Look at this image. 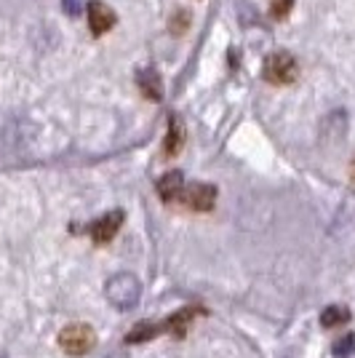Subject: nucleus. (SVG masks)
<instances>
[{
	"mask_svg": "<svg viewBox=\"0 0 355 358\" xmlns=\"http://www.w3.org/2000/svg\"><path fill=\"white\" fill-rule=\"evenodd\" d=\"M104 294H107V302L113 308L133 310L139 305V297H142V284L133 273H115L104 286Z\"/></svg>",
	"mask_w": 355,
	"mask_h": 358,
	"instance_id": "f257e3e1",
	"label": "nucleus"
},
{
	"mask_svg": "<svg viewBox=\"0 0 355 358\" xmlns=\"http://www.w3.org/2000/svg\"><path fill=\"white\" fill-rule=\"evenodd\" d=\"M262 78L273 86H289L299 78V64L289 51H275L262 64Z\"/></svg>",
	"mask_w": 355,
	"mask_h": 358,
	"instance_id": "f03ea898",
	"label": "nucleus"
},
{
	"mask_svg": "<svg viewBox=\"0 0 355 358\" xmlns=\"http://www.w3.org/2000/svg\"><path fill=\"white\" fill-rule=\"evenodd\" d=\"M59 348L67 356H86L96 348V331L89 324H67L59 331Z\"/></svg>",
	"mask_w": 355,
	"mask_h": 358,
	"instance_id": "7ed1b4c3",
	"label": "nucleus"
},
{
	"mask_svg": "<svg viewBox=\"0 0 355 358\" xmlns=\"http://www.w3.org/2000/svg\"><path fill=\"white\" fill-rule=\"evenodd\" d=\"M177 201H182L187 209L193 211H211L217 203V187L214 185H203V182H193L184 185Z\"/></svg>",
	"mask_w": 355,
	"mask_h": 358,
	"instance_id": "20e7f679",
	"label": "nucleus"
},
{
	"mask_svg": "<svg viewBox=\"0 0 355 358\" xmlns=\"http://www.w3.org/2000/svg\"><path fill=\"white\" fill-rule=\"evenodd\" d=\"M115 11L102 3V0H91L89 3V27L94 35H104V32H110L115 27Z\"/></svg>",
	"mask_w": 355,
	"mask_h": 358,
	"instance_id": "39448f33",
	"label": "nucleus"
},
{
	"mask_svg": "<svg viewBox=\"0 0 355 358\" xmlns=\"http://www.w3.org/2000/svg\"><path fill=\"white\" fill-rule=\"evenodd\" d=\"M120 224H123V211H107L104 217H99L96 222L91 224V238L96 243H110L118 236Z\"/></svg>",
	"mask_w": 355,
	"mask_h": 358,
	"instance_id": "423d86ee",
	"label": "nucleus"
},
{
	"mask_svg": "<svg viewBox=\"0 0 355 358\" xmlns=\"http://www.w3.org/2000/svg\"><path fill=\"white\" fill-rule=\"evenodd\" d=\"M182 187H184L182 171H168L158 182V195H161V201H166V203H174L179 198V193H182Z\"/></svg>",
	"mask_w": 355,
	"mask_h": 358,
	"instance_id": "0eeeda50",
	"label": "nucleus"
},
{
	"mask_svg": "<svg viewBox=\"0 0 355 358\" xmlns=\"http://www.w3.org/2000/svg\"><path fill=\"white\" fill-rule=\"evenodd\" d=\"M139 89H142V94L145 96H150V99H163V86H161V75L155 73L152 67H147V70H142L139 73Z\"/></svg>",
	"mask_w": 355,
	"mask_h": 358,
	"instance_id": "6e6552de",
	"label": "nucleus"
},
{
	"mask_svg": "<svg viewBox=\"0 0 355 358\" xmlns=\"http://www.w3.org/2000/svg\"><path fill=\"white\" fill-rule=\"evenodd\" d=\"M347 321H350V310L345 305H328V308H324V313H321V327L324 329L345 327Z\"/></svg>",
	"mask_w": 355,
	"mask_h": 358,
	"instance_id": "1a4fd4ad",
	"label": "nucleus"
},
{
	"mask_svg": "<svg viewBox=\"0 0 355 358\" xmlns=\"http://www.w3.org/2000/svg\"><path fill=\"white\" fill-rule=\"evenodd\" d=\"M195 315V308H190V310H179V313L168 315L166 318V324H161L163 331H171L174 337H184V331H187V327H190V318Z\"/></svg>",
	"mask_w": 355,
	"mask_h": 358,
	"instance_id": "9d476101",
	"label": "nucleus"
},
{
	"mask_svg": "<svg viewBox=\"0 0 355 358\" xmlns=\"http://www.w3.org/2000/svg\"><path fill=\"white\" fill-rule=\"evenodd\" d=\"M182 145H184V131H182L179 120L171 118V123H168V134H166V142H163V150H166L168 158H174L179 150H182Z\"/></svg>",
	"mask_w": 355,
	"mask_h": 358,
	"instance_id": "9b49d317",
	"label": "nucleus"
},
{
	"mask_svg": "<svg viewBox=\"0 0 355 358\" xmlns=\"http://www.w3.org/2000/svg\"><path fill=\"white\" fill-rule=\"evenodd\" d=\"M163 327H155V324H136V327L126 334V343H147V340H152L158 331H161Z\"/></svg>",
	"mask_w": 355,
	"mask_h": 358,
	"instance_id": "f8f14e48",
	"label": "nucleus"
},
{
	"mask_svg": "<svg viewBox=\"0 0 355 358\" xmlns=\"http://www.w3.org/2000/svg\"><path fill=\"white\" fill-rule=\"evenodd\" d=\"M355 350V334H345L340 343H334V348H331V356L334 358H347L353 356Z\"/></svg>",
	"mask_w": 355,
	"mask_h": 358,
	"instance_id": "ddd939ff",
	"label": "nucleus"
},
{
	"mask_svg": "<svg viewBox=\"0 0 355 358\" xmlns=\"http://www.w3.org/2000/svg\"><path fill=\"white\" fill-rule=\"evenodd\" d=\"M291 6H294V0H270V14L275 19H283L291 11Z\"/></svg>",
	"mask_w": 355,
	"mask_h": 358,
	"instance_id": "4468645a",
	"label": "nucleus"
},
{
	"mask_svg": "<svg viewBox=\"0 0 355 358\" xmlns=\"http://www.w3.org/2000/svg\"><path fill=\"white\" fill-rule=\"evenodd\" d=\"M64 8H67V14H78V11H80V3H75V0H64Z\"/></svg>",
	"mask_w": 355,
	"mask_h": 358,
	"instance_id": "2eb2a0df",
	"label": "nucleus"
},
{
	"mask_svg": "<svg viewBox=\"0 0 355 358\" xmlns=\"http://www.w3.org/2000/svg\"><path fill=\"white\" fill-rule=\"evenodd\" d=\"M350 182L355 185V161H353V166H350Z\"/></svg>",
	"mask_w": 355,
	"mask_h": 358,
	"instance_id": "dca6fc26",
	"label": "nucleus"
}]
</instances>
